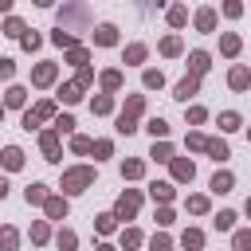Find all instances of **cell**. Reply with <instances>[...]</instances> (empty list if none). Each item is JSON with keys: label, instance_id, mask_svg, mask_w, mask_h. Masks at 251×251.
Masks as SVG:
<instances>
[{"label": "cell", "instance_id": "d6986e66", "mask_svg": "<svg viewBox=\"0 0 251 251\" xmlns=\"http://www.w3.org/2000/svg\"><path fill=\"white\" fill-rule=\"evenodd\" d=\"M196 94H200V78H192V75H184V78L173 86V98L184 102V106H188V98H196Z\"/></svg>", "mask_w": 251, "mask_h": 251}, {"label": "cell", "instance_id": "9a60e30c", "mask_svg": "<svg viewBox=\"0 0 251 251\" xmlns=\"http://www.w3.org/2000/svg\"><path fill=\"white\" fill-rule=\"evenodd\" d=\"M24 161H27V157H24L20 145H4V149H0V165H4V173H20Z\"/></svg>", "mask_w": 251, "mask_h": 251}, {"label": "cell", "instance_id": "484cf974", "mask_svg": "<svg viewBox=\"0 0 251 251\" xmlns=\"http://www.w3.org/2000/svg\"><path fill=\"white\" fill-rule=\"evenodd\" d=\"M145 110H149L145 94H126V102H122V110H118V114H126V118H133V122H137Z\"/></svg>", "mask_w": 251, "mask_h": 251}, {"label": "cell", "instance_id": "83f0119b", "mask_svg": "<svg viewBox=\"0 0 251 251\" xmlns=\"http://www.w3.org/2000/svg\"><path fill=\"white\" fill-rule=\"evenodd\" d=\"M184 212H188V216H208V212H212V196H208V192H192V196L184 200Z\"/></svg>", "mask_w": 251, "mask_h": 251}, {"label": "cell", "instance_id": "5b68a950", "mask_svg": "<svg viewBox=\"0 0 251 251\" xmlns=\"http://www.w3.org/2000/svg\"><path fill=\"white\" fill-rule=\"evenodd\" d=\"M39 153H43V161H59L63 157V133L59 129H39Z\"/></svg>", "mask_w": 251, "mask_h": 251}, {"label": "cell", "instance_id": "94428289", "mask_svg": "<svg viewBox=\"0 0 251 251\" xmlns=\"http://www.w3.org/2000/svg\"><path fill=\"white\" fill-rule=\"evenodd\" d=\"M94 251H118L114 243H94Z\"/></svg>", "mask_w": 251, "mask_h": 251}, {"label": "cell", "instance_id": "7402d4cb", "mask_svg": "<svg viewBox=\"0 0 251 251\" xmlns=\"http://www.w3.org/2000/svg\"><path fill=\"white\" fill-rule=\"evenodd\" d=\"M27 239H31L35 247H47V243L55 239V231H51V224H47V220H31V227H27Z\"/></svg>", "mask_w": 251, "mask_h": 251}, {"label": "cell", "instance_id": "ee69618b", "mask_svg": "<svg viewBox=\"0 0 251 251\" xmlns=\"http://www.w3.org/2000/svg\"><path fill=\"white\" fill-rule=\"evenodd\" d=\"M51 43H55V47H63V51H71V47H78V35H71V31L55 27V31H51Z\"/></svg>", "mask_w": 251, "mask_h": 251}, {"label": "cell", "instance_id": "6f0895ef", "mask_svg": "<svg viewBox=\"0 0 251 251\" xmlns=\"http://www.w3.org/2000/svg\"><path fill=\"white\" fill-rule=\"evenodd\" d=\"M20 126H24L27 133H31V129H43V122H39V118H35L31 110H24V118H20Z\"/></svg>", "mask_w": 251, "mask_h": 251}, {"label": "cell", "instance_id": "74e56055", "mask_svg": "<svg viewBox=\"0 0 251 251\" xmlns=\"http://www.w3.org/2000/svg\"><path fill=\"white\" fill-rule=\"evenodd\" d=\"M235 220H239V216H235L231 208H220V212L212 216V227H216V231H227V235H231V231H235Z\"/></svg>", "mask_w": 251, "mask_h": 251}, {"label": "cell", "instance_id": "52a82bcc", "mask_svg": "<svg viewBox=\"0 0 251 251\" xmlns=\"http://www.w3.org/2000/svg\"><path fill=\"white\" fill-rule=\"evenodd\" d=\"M43 216H47V224H55V220H67V216H71V200H67L63 192H51V200L43 204Z\"/></svg>", "mask_w": 251, "mask_h": 251}, {"label": "cell", "instance_id": "9c48e42d", "mask_svg": "<svg viewBox=\"0 0 251 251\" xmlns=\"http://www.w3.org/2000/svg\"><path fill=\"white\" fill-rule=\"evenodd\" d=\"M149 196H153L157 208H165V204L176 200V184H173V180H149Z\"/></svg>", "mask_w": 251, "mask_h": 251}, {"label": "cell", "instance_id": "be15d7a7", "mask_svg": "<svg viewBox=\"0 0 251 251\" xmlns=\"http://www.w3.org/2000/svg\"><path fill=\"white\" fill-rule=\"evenodd\" d=\"M0 122H4V102H0Z\"/></svg>", "mask_w": 251, "mask_h": 251}, {"label": "cell", "instance_id": "60d3db41", "mask_svg": "<svg viewBox=\"0 0 251 251\" xmlns=\"http://www.w3.org/2000/svg\"><path fill=\"white\" fill-rule=\"evenodd\" d=\"M184 149H188V153H204V149H208V133L188 129V133H184Z\"/></svg>", "mask_w": 251, "mask_h": 251}, {"label": "cell", "instance_id": "9f6ffc18", "mask_svg": "<svg viewBox=\"0 0 251 251\" xmlns=\"http://www.w3.org/2000/svg\"><path fill=\"white\" fill-rule=\"evenodd\" d=\"M220 12H224L227 20H239V16H243V4H239V0H224V4H220Z\"/></svg>", "mask_w": 251, "mask_h": 251}, {"label": "cell", "instance_id": "f35d334b", "mask_svg": "<svg viewBox=\"0 0 251 251\" xmlns=\"http://www.w3.org/2000/svg\"><path fill=\"white\" fill-rule=\"evenodd\" d=\"M94 231H98V235H114V231H118V216H114V212H98V216H94Z\"/></svg>", "mask_w": 251, "mask_h": 251}, {"label": "cell", "instance_id": "7a4b0ae2", "mask_svg": "<svg viewBox=\"0 0 251 251\" xmlns=\"http://www.w3.org/2000/svg\"><path fill=\"white\" fill-rule=\"evenodd\" d=\"M55 27H63V31H71V35L86 31V27H90V8H86V4H63Z\"/></svg>", "mask_w": 251, "mask_h": 251}, {"label": "cell", "instance_id": "e575fe53", "mask_svg": "<svg viewBox=\"0 0 251 251\" xmlns=\"http://www.w3.org/2000/svg\"><path fill=\"white\" fill-rule=\"evenodd\" d=\"M0 35H8V39H24V35H27V24H24L20 16H8V20L0 24Z\"/></svg>", "mask_w": 251, "mask_h": 251}, {"label": "cell", "instance_id": "1f68e13d", "mask_svg": "<svg viewBox=\"0 0 251 251\" xmlns=\"http://www.w3.org/2000/svg\"><path fill=\"white\" fill-rule=\"evenodd\" d=\"M31 114H35L39 122H55V118H59V102H55V98H39V102L31 106Z\"/></svg>", "mask_w": 251, "mask_h": 251}, {"label": "cell", "instance_id": "4dcf8cb0", "mask_svg": "<svg viewBox=\"0 0 251 251\" xmlns=\"http://www.w3.org/2000/svg\"><path fill=\"white\" fill-rule=\"evenodd\" d=\"M63 59L75 67V71H82V67H90V47L86 43H78V47H71V51H63Z\"/></svg>", "mask_w": 251, "mask_h": 251}, {"label": "cell", "instance_id": "30bf717a", "mask_svg": "<svg viewBox=\"0 0 251 251\" xmlns=\"http://www.w3.org/2000/svg\"><path fill=\"white\" fill-rule=\"evenodd\" d=\"M98 86H102V94H118L126 86V75L118 67H106V71H98Z\"/></svg>", "mask_w": 251, "mask_h": 251}, {"label": "cell", "instance_id": "2e32d148", "mask_svg": "<svg viewBox=\"0 0 251 251\" xmlns=\"http://www.w3.org/2000/svg\"><path fill=\"white\" fill-rule=\"evenodd\" d=\"M208 188H212V196L231 192V188H235V173H231V169H216V173H212V180H208Z\"/></svg>", "mask_w": 251, "mask_h": 251}, {"label": "cell", "instance_id": "3957f363", "mask_svg": "<svg viewBox=\"0 0 251 251\" xmlns=\"http://www.w3.org/2000/svg\"><path fill=\"white\" fill-rule=\"evenodd\" d=\"M141 200H145V196H141V188H126V192H118V200H114V208H110V212H114L118 220H133V216L141 212Z\"/></svg>", "mask_w": 251, "mask_h": 251}, {"label": "cell", "instance_id": "4316f807", "mask_svg": "<svg viewBox=\"0 0 251 251\" xmlns=\"http://www.w3.org/2000/svg\"><path fill=\"white\" fill-rule=\"evenodd\" d=\"M216 126H220V133H239V129H243V114H239V110H220Z\"/></svg>", "mask_w": 251, "mask_h": 251}, {"label": "cell", "instance_id": "b9f144b4", "mask_svg": "<svg viewBox=\"0 0 251 251\" xmlns=\"http://www.w3.org/2000/svg\"><path fill=\"white\" fill-rule=\"evenodd\" d=\"M55 247H59V251H75V247H78V231L59 227V231H55Z\"/></svg>", "mask_w": 251, "mask_h": 251}, {"label": "cell", "instance_id": "ffe728a7", "mask_svg": "<svg viewBox=\"0 0 251 251\" xmlns=\"http://www.w3.org/2000/svg\"><path fill=\"white\" fill-rule=\"evenodd\" d=\"M4 110H27V86L12 82V86L4 90Z\"/></svg>", "mask_w": 251, "mask_h": 251}, {"label": "cell", "instance_id": "7c38bea8", "mask_svg": "<svg viewBox=\"0 0 251 251\" xmlns=\"http://www.w3.org/2000/svg\"><path fill=\"white\" fill-rule=\"evenodd\" d=\"M137 247H145V231L141 227H122L118 231V251H137Z\"/></svg>", "mask_w": 251, "mask_h": 251}, {"label": "cell", "instance_id": "6125c7cd", "mask_svg": "<svg viewBox=\"0 0 251 251\" xmlns=\"http://www.w3.org/2000/svg\"><path fill=\"white\" fill-rule=\"evenodd\" d=\"M243 216H247V220H251V196H247V200H243Z\"/></svg>", "mask_w": 251, "mask_h": 251}, {"label": "cell", "instance_id": "f5cc1de1", "mask_svg": "<svg viewBox=\"0 0 251 251\" xmlns=\"http://www.w3.org/2000/svg\"><path fill=\"white\" fill-rule=\"evenodd\" d=\"M90 153H94V161H106V157H114V141H110V137H98Z\"/></svg>", "mask_w": 251, "mask_h": 251}, {"label": "cell", "instance_id": "7dc6e473", "mask_svg": "<svg viewBox=\"0 0 251 251\" xmlns=\"http://www.w3.org/2000/svg\"><path fill=\"white\" fill-rule=\"evenodd\" d=\"M145 243H149V251H173L176 247L169 231H153V239H145Z\"/></svg>", "mask_w": 251, "mask_h": 251}, {"label": "cell", "instance_id": "816d5d0a", "mask_svg": "<svg viewBox=\"0 0 251 251\" xmlns=\"http://www.w3.org/2000/svg\"><path fill=\"white\" fill-rule=\"evenodd\" d=\"M75 126H78V122H75L71 114H59V118L51 122V129H59V133H67V137H75Z\"/></svg>", "mask_w": 251, "mask_h": 251}, {"label": "cell", "instance_id": "ba28073f", "mask_svg": "<svg viewBox=\"0 0 251 251\" xmlns=\"http://www.w3.org/2000/svg\"><path fill=\"white\" fill-rule=\"evenodd\" d=\"M216 20H220V12H216L212 4H200V8L192 12V27H196V31H204V35H208V31H216Z\"/></svg>", "mask_w": 251, "mask_h": 251}, {"label": "cell", "instance_id": "8992f818", "mask_svg": "<svg viewBox=\"0 0 251 251\" xmlns=\"http://www.w3.org/2000/svg\"><path fill=\"white\" fill-rule=\"evenodd\" d=\"M169 173H173V184H192L196 165H192V157H173L169 161Z\"/></svg>", "mask_w": 251, "mask_h": 251}, {"label": "cell", "instance_id": "91938a15", "mask_svg": "<svg viewBox=\"0 0 251 251\" xmlns=\"http://www.w3.org/2000/svg\"><path fill=\"white\" fill-rule=\"evenodd\" d=\"M0 16H4V20L12 16V0H0Z\"/></svg>", "mask_w": 251, "mask_h": 251}, {"label": "cell", "instance_id": "680465c9", "mask_svg": "<svg viewBox=\"0 0 251 251\" xmlns=\"http://www.w3.org/2000/svg\"><path fill=\"white\" fill-rule=\"evenodd\" d=\"M8 188H12V184H8V176L0 173V200H8Z\"/></svg>", "mask_w": 251, "mask_h": 251}, {"label": "cell", "instance_id": "603a6c76", "mask_svg": "<svg viewBox=\"0 0 251 251\" xmlns=\"http://www.w3.org/2000/svg\"><path fill=\"white\" fill-rule=\"evenodd\" d=\"M239 51H243L239 31H220V55H224V59H235Z\"/></svg>", "mask_w": 251, "mask_h": 251}, {"label": "cell", "instance_id": "7bdbcfd3", "mask_svg": "<svg viewBox=\"0 0 251 251\" xmlns=\"http://www.w3.org/2000/svg\"><path fill=\"white\" fill-rule=\"evenodd\" d=\"M145 129H149V137H153V141H169V122H165V118H149V122H145Z\"/></svg>", "mask_w": 251, "mask_h": 251}, {"label": "cell", "instance_id": "f546056e", "mask_svg": "<svg viewBox=\"0 0 251 251\" xmlns=\"http://www.w3.org/2000/svg\"><path fill=\"white\" fill-rule=\"evenodd\" d=\"M165 20H169L173 31H180V27H188V8H184V4H169V8H165Z\"/></svg>", "mask_w": 251, "mask_h": 251}, {"label": "cell", "instance_id": "f1b7e54d", "mask_svg": "<svg viewBox=\"0 0 251 251\" xmlns=\"http://www.w3.org/2000/svg\"><path fill=\"white\" fill-rule=\"evenodd\" d=\"M114 106H118V102H114V94H102V90H98V94L90 98V114H94V118H110V114H114Z\"/></svg>", "mask_w": 251, "mask_h": 251}, {"label": "cell", "instance_id": "f6af8a7d", "mask_svg": "<svg viewBox=\"0 0 251 251\" xmlns=\"http://www.w3.org/2000/svg\"><path fill=\"white\" fill-rule=\"evenodd\" d=\"M141 126L133 122V118H126V114H114V133H122V137H129V133H137Z\"/></svg>", "mask_w": 251, "mask_h": 251}, {"label": "cell", "instance_id": "d590c367", "mask_svg": "<svg viewBox=\"0 0 251 251\" xmlns=\"http://www.w3.org/2000/svg\"><path fill=\"white\" fill-rule=\"evenodd\" d=\"M165 86V71L161 67H145L141 71V90H161Z\"/></svg>", "mask_w": 251, "mask_h": 251}, {"label": "cell", "instance_id": "ac0fdd59", "mask_svg": "<svg viewBox=\"0 0 251 251\" xmlns=\"http://www.w3.org/2000/svg\"><path fill=\"white\" fill-rule=\"evenodd\" d=\"M227 86H231L235 94H243V90H251V71H247L243 63H235V67L227 71Z\"/></svg>", "mask_w": 251, "mask_h": 251}, {"label": "cell", "instance_id": "e0dca14e", "mask_svg": "<svg viewBox=\"0 0 251 251\" xmlns=\"http://www.w3.org/2000/svg\"><path fill=\"white\" fill-rule=\"evenodd\" d=\"M157 51H161L165 59H180V55H184V39H180L176 31H169V35H161V43H157Z\"/></svg>", "mask_w": 251, "mask_h": 251}, {"label": "cell", "instance_id": "f907efd6", "mask_svg": "<svg viewBox=\"0 0 251 251\" xmlns=\"http://www.w3.org/2000/svg\"><path fill=\"white\" fill-rule=\"evenodd\" d=\"M94 149V137H86V133H75L71 137V153H78V157H86Z\"/></svg>", "mask_w": 251, "mask_h": 251}, {"label": "cell", "instance_id": "8fae6325", "mask_svg": "<svg viewBox=\"0 0 251 251\" xmlns=\"http://www.w3.org/2000/svg\"><path fill=\"white\" fill-rule=\"evenodd\" d=\"M47 200H51V188H47L43 180H31V184L24 188V204H27V208H43Z\"/></svg>", "mask_w": 251, "mask_h": 251}, {"label": "cell", "instance_id": "277c9868", "mask_svg": "<svg viewBox=\"0 0 251 251\" xmlns=\"http://www.w3.org/2000/svg\"><path fill=\"white\" fill-rule=\"evenodd\" d=\"M55 82H59V63L39 59V63L31 67V86H35V90H51Z\"/></svg>", "mask_w": 251, "mask_h": 251}, {"label": "cell", "instance_id": "5bb4252c", "mask_svg": "<svg viewBox=\"0 0 251 251\" xmlns=\"http://www.w3.org/2000/svg\"><path fill=\"white\" fill-rule=\"evenodd\" d=\"M208 67H212V55H208L204 47L188 51V75H192V78H204V75H208Z\"/></svg>", "mask_w": 251, "mask_h": 251}, {"label": "cell", "instance_id": "d6a6232c", "mask_svg": "<svg viewBox=\"0 0 251 251\" xmlns=\"http://www.w3.org/2000/svg\"><path fill=\"white\" fill-rule=\"evenodd\" d=\"M204 153H208V157H212L216 165H224V161L231 157V145H227L224 137H208V149H204Z\"/></svg>", "mask_w": 251, "mask_h": 251}, {"label": "cell", "instance_id": "6da1fadb", "mask_svg": "<svg viewBox=\"0 0 251 251\" xmlns=\"http://www.w3.org/2000/svg\"><path fill=\"white\" fill-rule=\"evenodd\" d=\"M94 180H98V169H94V165H71V169H63L59 188H63V196L71 200V196L90 192V188H94Z\"/></svg>", "mask_w": 251, "mask_h": 251}, {"label": "cell", "instance_id": "681fc988", "mask_svg": "<svg viewBox=\"0 0 251 251\" xmlns=\"http://www.w3.org/2000/svg\"><path fill=\"white\" fill-rule=\"evenodd\" d=\"M184 122H188V126H204V122H208V110L192 102V106H184Z\"/></svg>", "mask_w": 251, "mask_h": 251}, {"label": "cell", "instance_id": "bcb514c9", "mask_svg": "<svg viewBox=\"0 0 251 251\" xmlns=\"http://www.w3.org/2000/svg\"><path fill=\"white\" fill-rule=\"evenodd\" d=\"M153 220H157V231H165V227H173V224H176V212H173V204H165V208H157V212H153Z\"/></svg>", "mask_w": 251, "mask_h": 251}, {"label": "cell", "instance_id": "db71d44e", "mask_svg": "<svg viewBox=\"0 0 251 251\" xmlns=\"http://www.w3.org/2000/svg\"><path fill=\"white\" fill-rule=\"evenodd\" d=\"M20 47H24L27 55H31V51H39V47H43V35H39V31H27V35L20 39Z\"/></svg>", "mask_w": 251, "mask_h": 251}, {"label": "cell", "instance_id": "d4e9b609", "mask_svg": "<svg viewBox=\"0 0 251 251\" xmlns=\"http://www.w3.org/2000/svg\"><path fill=\"white\" fill-rule=\"evenodd\" d=\"M82 94H86V86H78L75 78H67V82L59 86V102H63V106H78V102H82Z\"/></svg>", "mask_w": 251, "mask_h": 251}, {"label": "cell", "instance_id": "4fadbf2b", "mask_svg": "<svg viewBox=\"0 0 251 251\" xmlns=\"http://www.w3.org/2000/svg\"><path fill=\"white\" fill-rule=\"evenodd\" d=\"M118 39H122V35H118L114 24H98V27L90 31V43H94V47H118Z\"/></svg>", "mask_w": 251, "mask_h": 251}, {"label": "cell", "instance_id": "836d02e7", "mask_svg": "<svg viewBox=\"0 0 251 251\" xmlns=\"http://www.w3.org/2000/svg\"><path fill=\"white\" fill-rule=\"evenodd\" d=\"M176 243H180L184 251H204V231H200V227H184Z\"/></svg>", "mask_w": 251, "mask_h": 251}, {"label": "cell", "instance_id": "e7e4bbea", "mask_svg": "<svg viewBox=\"0 0 251 251\" xmlns=\"http://www.w3.org/2000/svg\"><path fill=\"white\" fill-rule=\"evenodd\" d=\"M247 141H251V126H247Z\"/></svg>", "mask_w": 251, "mask_h": 251}, {"label": "cell", "instance_id": "11a10c76", "mask_svg": "<svg viewBox=\"0 0 251 251\" xmlns=\"http://www.w3.org/2000/svg\"><path fill=\"white\" fill-rule=\"evenodd\" d=\"M12 78H16V59L0 55V82H12Z\"/></svg>", "mask_w": 251, "mask_h": 251}, {"label": "cell", "instance_id": "c3c4849f", "mask_svg": "<svg viewBox=\"0 0 251 251\" xmlns=\"http://www.w3.org/2000/svg\"><path fill=\"white\" fill-rule=\"evenodd\" d=\"M231 251H251V227H235L231 231Z\"/></svg>", "mask_w": 251, "mask_h": 251}, {"label": "cell", "instance_id": "8d00e7d4", "mask_svg": "<svg viewBox=\"0 0 251 251\" xmlns=\"http://www.w3.org/2000/svg\"><path fill=\"white\" fill-rule=\"evenodd\" d=\"M149 157H153L157 165H169V161L176 157V149H173V141H153V145H149Z\"/></svg>", "mask_w": 251, "mask_h": 251}, {"label": "cell", "instance_id": "ab89813d", "mask_svg": "<svg viewBox=\"0 0 251 251\" xmlns=\"http://www.w3.org/2000/svg\"><path fill=\"white\" fill-rule=\"evenodd\" d=\"M0 251H20V227H12V224L0 227Z\"/></svg>", "mask_w": 251, "mask_h": 251}, {"label": "cell", "instance_id": "cb8c5ba5", "mask_svg": "<svg viewBox=\"0 0 251 251\" xmlns=\"http://www.w3.org/2000/svg\"><path fill=\"white\" fill-rule=\"evenodd\" d=\"M145 59H149V43H126V51H122L126 67H141Z\"/></svg>", "mask_w": 251, "mask_h": 251}, {"label": "cell", "instance_id": "44dd1931", "mask_svg": "<svg viewBox=\"0 0 251 251\" xmlns=\"http://www.w3.org/2000/svg\"><path fill=\"white\" fill-rule=\"evenodd\" d=\"M145 169H149V165H145V157H126V161L118 165L122 180H141V176H145Z\"/></svg>", "mask_w": 251, "mask_h": 251}]
</instances>
